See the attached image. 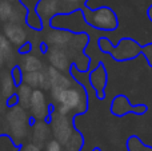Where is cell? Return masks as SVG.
<instances>
[{
	"instance_id": "obj_19",
	"label": "cell",
	"mask_w": 152,
	"mask_h": 151,
	"mask_svg": "<svg viewBox=\"0 0 152 151\" xmlns=\"http://www.w3.org/2000/svg\"><path fill=\"white\" fill-rule=\"evenodd\" d=\"M66 3H69V4H72V3H80L83 1V0H64Z\"/></svg>"
},
{
	"instance_id": "obj_2",
	"label": "cell",
	"mask_w": 152,
	"mask_h": 151,
	"mask_svg": "<svg viewBox=\"0 0 152 151\" xmlns=\"http://www.w3.org/2000/svg\"><path fill=\"white\" fill-rule=\"evenodd\" d=\"M7 126L11 133V138L15 142L21 141L28 134V115L24 107L15 106L7 114Z\"/></svg>"
},
{
	"instance_id": "obj_22",
	"label": "cell",
	"mask_w": 152,
	"mask_h": 151,
	"mask_svg": "<svg viewBox=\"0 0 152 151\" xmlns=\"http://www.w3.org/2000/svg\"><path fill=\"white\" fill-rule=\"evenodd\" d=\"M8 1H16V0H8Z\"/></svg>"
},
{
	"instance_id": "obj_16",
	"label": "cell",
	"mask_w": 152,
	"mask_h": 151,
	"mask_svg": "<svg viewBox=\"0 0 152 151\" xmlns=\"http://www.w3.org/2000/svg\"><path fill=\"white\" fill-rule=\"evenodd\" d=\"M0 54L1 56L5 59L11 58V54H12V48H11V42L5 37V35L0 34Z\"/></svg>"
},
{
	"instance_id": "obj_7",
	"label": "cell",
	"mask_w": 152,
	"mask_h": 151,
	"mask_svg": "<svg viewBox=\"0 0 152 151\" xmlns=\"http://www.w3.org/2000/svg\"><path fill=\"white\" fill-rule=\"evenodd\" d=\"M4 35L12 44L21 45L27 40V32L18 23H7L4 26Z\"/></svg>"
},
{
	"instance_id": "obj_9",
	"label": "cell",
	"mask_w": 152,
	"mask_h": 151,
	"mask_svg": "<svg viewBox=\"0 0 152 151\" xmlns=\"http://www.w3.org/2000/svg\"><path fill=\"white\" fill-rule=\"evenodd\" d=\"M48 60H50L51 66L55 68L64 71L68 67V58L67 54L59 47H51L48 51Z\"/></svg>"
},
{
	"instance_id": "obj_6",
	"label": "cell",
	"mask_w": 152,
	"mask_h": 151,
	"mask_svg": "<svg viewBox=\"0 0 152 151\" xmlns=\"http://www.w3.org/2000/svg\"><path fill=\"white\" fill-rule=\"evenodd\" d=\"M28 108L31 110V114L36 119H44L47 117V114H48L47 100H45L44 92L40 88H34L32 90Z\"/></svg>"
},
{
	"instance_id": "obj_12",
	"label": "cell",
	"mask_w": 152,
	"mask_h": 151,
	"mask_svg": "<svg viewBox=\"0 0 152 151\" xmlns=\"http://www.w3.org/2000/svg\"><path fill=\"white\" fill-rule=\"evenodd\" d=\"M0 91L4 98H11L15 91V82L10 72L4 71L0 76Z\"/></svg>"
},
{
	"instance_id": "obj_20",
	"label": "cell",
	"mask_w": 152,
	"mask_h": 151,
	"mask_svg": "<svg viewBox=\"0 0 152 151\" xmlns=\"http://www.w3.org/2000/svg\"><path fill=\"white\" fill-rule=\"evenodd\" d=\"M3 62H4V58H3V56H1V54H0V67H1Z\"/></svg>"
},
{
	"instance_id": "obj_1",
	"label": "cell",
	"mask_w": 152,
	"mask_h": 151,
	"mask_svg": "<svg viewBox=\"0 0 152 151\" xmlns=\"http://www.w3.org/2000/svg\"><path fill=\"white\" fill-rule=\"evenodd\" d=\"M59 103L58 112L61 115H68L72 111H83L86 108L84 94L76 87H68L63 90L55 99Z\"/></svg>"
},
{
	"instance_id": "obj_13",
	"label": "cell",
	"mask_w": 152,
	"mask_h": 151,
	"mask_svg": "<svg viewBox=\"0 0 152 151\" xmlns=\"http://www.w3.org/2000/svg\"><path fill=\"white\" fill-rule=\"evenodd\" d=\"M43 63L37 56L35 55H26L21 60V70L24 72H34V71H42Z\"/></svg>"
},
{
	"instance_id": "obj_10",
	"label": "cell",
	"mask_w": 152,
	"mask_h": 151,
	"mask_svg": "<svg viewBox=\"0 0 152 151\" xmlns=\"http://www.w3.org/2000/svg\"><path fill=\"white\" fill-rule=\"evenodd\" d=\"M51 134V127L45 122H36L34 125V130H32V141L37 143L39 146H43L44 142L48 139Z\"/></svg>"
},
{
	"instance_id": "obj_5",
	"label": "cell",
	"mask_w": 152,
	"mask_h": 151,
	"mask_svg": "<svg viewBox=\"0 0 152 151\" xmlns=\"http://www.w3.org/2000/svg\"><path fill=\"white\" fill-rule=\"evenodd\" d=\"M45 72H47L48 78H50V80H51L50 91H51V96L53 98V100L58 98V95L63 90H66V88H68V87H71V86H72L71 80H69L66 75L61 74L60 70H58V68H55V67L50 66L47 70H45Z\"/></svg>"
},
{
	"instance_id": "obj_21",
	"label": "cell",
	"mask_w": 152,
	"mask_h": 151,
	"mask_svg": "<svg viewBox=\"0 0 152 151\" xmlns=\"http://www.w3.org/2000/svg\"><path fill=\"white\" fill-rule=\"evenodd\" d=\"M92 151H100V149H94Z\"/></svg>"
},
{
	"instance_id": "obj_15",
	"label": "cell",
	"mask_w": 152,
	"mask_h": 151,
	"mask_svg": "<svg viewBox=\"0 0 152 151\" xmlns=\"http://www.w3.org/2000/svg\"><path fill=\"white\" fill-rule=\"evenodd\" d=\"M13 7L8 0H1L0 1V20L1 21H8L12 16Z\"/></svg>"
},
{
	"instance_id": "obj_3",
	"label": "cell",
	"mask_w": 152,
	"mask_h": 151,
	"mask_svg": "<svg viewBox=\"0 0 152 151\" xmlns=\"http://www.w3.org/2000/svg\"><path fill=\"white\" fill-rule=\"evenodd\" d=\"M51 130L55 136L56 141H59L61 144H66L69 141V138L74 134V128H72L69 120L67 119V115L55 114L51 119Z\"/></svg>"
},
{
	"instance_id": "obj_8",
	"label": "cell",
	"mask_w": 152,
	"mask_h": 151,
	"mask_svg": "<svg viewBox=\"0 0 152 151\" xmlns=\"http://www.w3.org/2000/svg\"><path fill=\"white\" fill-rule=\"evenodd\" d=\"M72 39V34L69 31H64V29H52L47 34V43L52 47H63V45L68 44Z\"/></svg>"
},
{
	"instance_id": "obj_18",
	"label": "cell",
	"mask_w": 152,
	"mask_h": 151,
	"mask_svg": "<svg viewBox=\"0 0 152 151\" xmlns=\"http://www.w3.org/2000/svg\"><path fill=\"white\" fill-rule=\"evenodd\" d=\"M0 151H19V149L13 144V142L10 138L0 136Z\"/></svg>"
},
{
	"instance_id": "obj_14",
	"label": "cell",
	"mask_w": 152,
	"mask_h": 151,
	"mask_svg": "<svg viewBox=\"0 0 152 151\" xmlns=\"http://www.w3.org/2000/svg\"><path fill=\"white\" fill-rule=\"evenodd\" d=\"M31 94H32V87L28 86L27 83H20L18 87V98H19V103L21 104V107L28 108L29 106V99H31Z\"/></svg>"
},
{
	"instance_id": "obj_4",
	"label": "cell",
	"mask_w": 152,
	"mask_h": 151,
	"mask_svg": "<svg viewBox=\"0 0 152 151\" xmlns=\"http://www.w3.org/2000/svg\"><path fill=\"white\" fill-rule=\"evenodd\" d=\"M89 21L94 27L100 29H113L116 27V16L112 10L107 7H102L95 10L89 16Z\"/></svg>"
},
{
	"instance_id": "obj_11",
	"label": "cell",
	"mask_w": 152,
	"mask_h": 151,
	"mask_svg": "<svg viewBox=\"0 0 152 151\" xmlns=\"http://www.w3.org/2000/svg\"><path fill=\"white\" fill-rule=\"evenodd\" d=\"M59 10V0H42L37 5V12L43 16V19H48L55 15Z\"/></svg>"
},
{
	"instance_id": "obj_17",
	"label": "cell",
	"mask_w": 152,
	"mask_h": 151,
	"mask_svg": "<svg viewBox=\"0 0 152 151\" xmlns=\"http://www.w3.org/2000/svg\"><path fill=\"white\" fill-rule=\"evenodd\" d=\"M127 147H128V151H152V149L144 146L137 138L128 139V142H127Z\"/></svg>"
}]
</instances>
